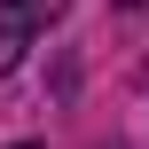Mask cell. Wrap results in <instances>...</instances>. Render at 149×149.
Here are the masks:
<instances>
[{"mask_svg": "<svg viewBox=\"0 0 149 149\" xmlns=\"http://www.w3.org/2000/svg\"><path fill=\"white\" fill-rule=\"evenodd\" d=\"M63 8H71V0H0V79L24 63V47H31Z\"/></svg>", "mask_w": 149, "mask_h": 149, "instance_id": "6da1fadb", "label": "cell"}, {"mask_svg": "<svg viewBox=\"0 0 149 149\" xmlns=\"http://www.w3.org/2000/svg\"><path fill=\"white\" fill-rule=\"evenodd\" d=\"M16 149H39V141H16Z\"/></svg>", "mask_w": 149, "mask_h": 149, "instance_id": "7a4b0ae2", "label": "cell"}]
</instances>
